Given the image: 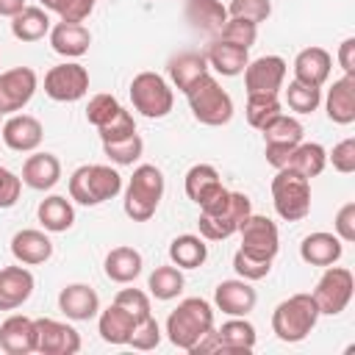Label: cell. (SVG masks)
<instances>
[{
	"mask_svg": "<svg viewBox=\"0 0 355 355\" xmlns=\"http://www.w3.org/2000/svg\"><path fill=\"white\" fill-rule=\"evenodd\" d=\"M233 269L239 277L244 280H263L269 272H272V261H263V258H255V255H247L244 250H236L233 255Z\"/></svg>",
	"mask_w": 355,
	"mask_h": 355,
	"instance_id": "ee69618b",
	"label": "cell"
},
{
	"mask_svg": "<svg viewBox=\"0 0 355 355\" xmlns=\"http://www.w3.org/2000/svg\"><path fill=\"white\" fill-rule=\"evenodd\" d=\"M241 233V247L247 255L263 258V261H275L277 250H280V230L269 216L261 214H250L244 219V225L239 227Z\"/></svg>",
	"mask_w": 355,
	"mask_h": 355,
	"instance_id": "8fae6325",
	"label": "cell"
},
{
	"mask_svg": "<svg viewBox=\"0 0 355 355\" xmlns=\"http://www.w3.org/2000/svg\"><path fill=\"white\" fill-rule=\"evenodd\" d=\"M352 291H355V277L349 269L344 266H324V275L319 277L316 288H313V300H316V308L319 313L324 316H338L349 300H352Z\"/></svg>",
	"mask_w": 355,
	"mask_h": 355,
	"instance_id": "9c48e42d",
	"label": "cell"
},
{
	"mask_svg": "<svg viewBox=\"0 0 355 355\" xmlns=\"http://www.w3.org/2000/svg\"><path fill=\"white\" fill-rule=\"evenodd\" d=\"M333 227H336V236H338L344 244L355 241V202H344V205L338 208Z\"/></svg>",
	"mask_w": 355,
	"mask_h": 355,
	"instance_id": "f5cc1de1",
	"label": "cell"
},
{
	"mask_svg": "<svg viewBox=\"0 0 355 355\" xmlns=\"http://www.w3.org/2000/svg\"><path fill=\"white\" fill-rule=\"evenodd\" d=\"M255 327L244 319V316H230L219 330H216V341H219V352H250L255 347Z\"/></svg>",
	"mask_w": 355,
	"mask_h": 355,
	"instance_id": "1f68e13d",
	"label": "cell"
},
{
	"mask_svg": "<svg viewBox=\"0 0 355 355\" xmlns=\"http://www.w3.org/2000/svg\"><path fill=\"white\" fill-rule=\"evenodd\" d=\"M119 108H122V105H119V100H116L114 94H94V97L89 100V105H86V119H89L94 128H103Z\"/></svg>",
	"mask_w": 355,
	"mask_h": 355,
	"instance_id": "7dc6e473",
	"label": "cell"
},
{
	"mask_svg": "<svg viewBox=\"0 0 355 355\" xmlns=\"http://www.w3.org/2000/svg\"><path fill=\"white\" fill-rule=\"evenodd\" d=\"M92 44V33L83 22H58L50 28V47L64 58H80Z\"/></svg>",
	"mask_w": 355,
	"mask_h": 355,
	"instance_id": "cb8c5ba5",
	"label": "cell"
},
{
	"mask_svg": "<svg viewBox=\"0 0 355 355\" xmlns=\"http://www.w3.org/2000/svg\"><path fill=\"white\" fill-rule=\"evenodd\" d=\"M11 33L19 42H39L50 33V17L42 6H25L17 17H11Z\"/></svg>",
	"mask_w": 355,
	"mask_h": 355,
	"instance_id": "d590c367",
	"label": "cell"
},
{
	"mask_svg": "<svg viewBox=\"0 0 355 355\" xmlns=\"http://www.w3.org/2000/svg\"><path fill=\"white\" fill-rule=\"evenodd\" d=\"M327 119L336 125H352L355 122V75H344L333 80L327 100H324Z\"/></svg>",
	"mask_w": 355,
	"mask_h": 355,
	"instance_id": "603a6c76",
	"label": "cell"
},
{
	"mask_svg": "<svg viewBox=\"0 0 355 355\" xmlns=\"http://www.w3.org/2000/svg\"><path fill=\"white\" fill-rule=\"evenodd\" d=\"M3 144L14 153H33L39 144H42V136H44V128L36 116L31 114H11L6 122H3Z\"/></svg>",
	"mask_w": 355,
	"mask_h": 355,
	"instance_id": "9a60e30c",
	"label": "cell"
},
{
	"mask_svg": "<svg viewBox=\"0 0 355 355\" xmlns=\"http://www.w3.org/2000/svg\"><path fill=\"white\" fill-rule=\"evenodd\" d=\"M319 316L322 313L316 308L313 294H291L272 311V333L286 344H297V341L308 338V333L316 327Z\"/></svg>",
	"mask_w": 355,
	"mask_h": 355,
	"instance_id": "277c9868",
	"label": "cell"
},
{
	"mask_svg": "<svg viewBox=\"0 0 355 355\" xmlns=\"http://www.w3.org/2000/svg\"><path fill=\"white\" fill-rule=\"evenodd\" d=\"M58 308L72 322H89L100 313V297L86 283H69L58 294Z\"/></svg>",
	"mask_w": 355,
	"mask_h": 355,
	"instance_id": "e0dca14e",
	"label": "cell"
},
{
	"mask_svg": "<svg viewBox=\"0 0 355 355\" xmlns=\"http://www.w3.org/2000/svg\"><path fill=\"white\" fill-rule=\"evenodd\" d=\"M44 11H55L61 17V22H83L92 11L97 0H39Z\"/></svg>",
	"mask_w": 355,
	"mask_h": 355,
	"instance_id": "7bdbcfd3",
	"label": "cell"
},
{
	"mask_svg": "<svg viewBox=\"0 0 355 355\" xmlns=\"http://www.w3.org/2000/svg\"><path fill=\"white\" fill-rule=\"evenodd\" d=\"M286 103L294 114H311L319 108L322 103V89L319 86H308V83H300V80H291L286 86Z\"/></svg>",
	"mask_w": 355,
	"mask_h": 355,
	"instance_id": "60d3db41",
	"label": "cell"
},
{
	"mask_svg": "<svg viewBox=\"0 0 355 355\" xmlns=\"http://www.w3.org/2000/svg\"><path fill=\"white\" fill-rule=\"evenodd\" d=\"M324 164H327V150H324L322 144H316V141H300V144L288 153L283 169H294V172H300L302 178L311 180V178L322 175Z\"/></svg>",
	"mask_w": 355,
	"mask_h": 355,
	"instance_id": "d6a6232c",
	"label": "cell"
},
{
	"mask_svg": "<svg viewBox=\"0 0 355 355\" xmlns=\"http://www.w3.org/2000/svg\"><path fill=\"white\" fill-rule=\"evenodd\" d=\"M114 302L119 305V308H125L136 322H141V319H147L153 311H150V297L141 291V288H122L116 297H114Z\"/></svg>",
	"mask_w": 355,
	"mask_h": 355,
	"instance_id": "c3c4849f",
	"label": "cell"
},
{
	"mask_svg": "<svg viewBox=\"0 0 355 355\" xmlns=\"http://www.w3.org/2000/svg\"><path fill=\"white\" fill-rule=\"evenodd\" d=\"M205 61H208V67H214L219 75L233 78V75H241V72H244V67H247L250 55H247V50H244V47H236V44H230V42L216 39V42L208 47Z\"/></svg>",
	"mask_w": 355,
	"mask_h": 355,
	"instance_id": "4dcf8cb0",
	"label": "cell"
},
{
	"mask_svg": "<svg viewBox=\"0 0 355 355\" xmlns=\"http://www.w3.org/2000/svg\"><path fill=\"white\" fill-rule=\"evenodd\" d=\"M186 280H183V272L169 263V266H155L153 275L147 277V288L155 300H175L180 291H183Z\"/></svg>",
	"mask_w": 355,
	"mask_h": 355,
	"instance_id": "8d00e7d4",
	"label": "cell"
},
{
	"mask_svg": "<svg viewBox=\"0 0 355 355\" xmlns=\"http://www.w3.org/2000/svg\"><path fill=\"white\" fill-rule=\"evenodd\" d=\"M164 172L155 164H141L133 169L128 189H125V214L133 222H147L158 211V202L164 197Z\"/></svg>",
	"mask_w": 355,
	"mask_h": 355,
	"instance_id": "5b68a950",
	"label": "cell"
},
{
	"mask_svg": "<svg viewBox=\"0 0 355 355\" xmlns=\"http://www.w3.org/2000/svg\"><path fill=\"white\" fill-rule=\"evenodd\" d=\"M133 349H141V352H147V349H155L158 344H161V327H158V322H155V316L150 313L147 319H141V322H136L133 324V333H130V341H128Z\"/></svg>",
	"mask_w": 355,
	"mask_h": 355,
	"instance_id": "f6af8a7d",
	"label": "cell"
},
{
	"mask_svg": "<svg viewBox=\"0 0 355 355\" xmlns=\"http://www.w3.org/2000/svg\"><path fill=\"white\" fill-rule=\"evenodd\" d=\"M205 258H208V244L202 236L183 233L169 244V261L178 269H197L205 263Z\"/></svg>",
	"mask_w": 355,
	"mask_h": 355,
	"instance_id": "836d02e7",
	"label": "cell"
},
{
	"mask_svg": "<svg viewBox=\"0 0 355 355\" xmlns=\"http://www.w3.org/2000/svg\"><path fill=\"white\" fill-rule=\"evenodd\" d=\"M36 216H39V222H42V227L47 233H64V230H69L75 225V208L61 194L44 197L39 202V208H36Z\"/></svg>",
	"mask_w": 355,
	"mask_h": 355,
	"instance_id": "f546056e",
	"label": "cell"
},
{
	"mask_svg": "<svg viewBox=\"0 0 355 355\" xmlns=\"http://www.w3.org/2000/svg\"><path fill=\"white\" fill-rule=\"evenodd\" d=\"M130 103L147 119H161L172 111L175 94L172 86L158 72H139L130 80Z\"/></svg>",
	"mask_w": 355,
	"mask_h": 355,
	"instance_id": "ba28073f",
	"label": "cell"
},
{
	"mask_svg": "<svg viewBox=\"0 0 355 355\" xmlns=\"http://www.w3.org/2000/svg\"><path fill=\"white\" fill-rule=\"evenodd\" d=\"M36 322V352L42 355H75L80 349V333L58 319H33Z\"/></svg>",
	"mask_w": 355,
	"mask_h": 355,
	"instance_id": "4fadbf2b",
	"label": "cell"
},
{
	"mask_svg": "<svg viewBox=\"0 0 355 355\" xmlns=\"http://www.w3.org/2000/svg\"><path fill=\"white\" fill-rule=\"evenodd\" d=\"M39 78L31 67H14L0 72V114L22 111L36 94Z\"/></svg>",
	"mask_w": 355,
	"mask_h": 355,
	"instance_id": "7c38bea8",
	"label": "cell"
},
{
	"mask_svg": "<svg viewBox=\"0 0 355 355\" xmlns=\"http://www.w3.org/2000/svg\"><path fill=\"white\" fill-rule=\"evenodd\" d=\"M33 275L25 266H3L0 269V311H14L25 305L33 294Z\"/></svg>",
	"mask_w": 355,
	"mask_h": 355,
	"instance_id": "d6986e66",
	"label": "cell"
},
{
	"mask_svg": "<svg viewBox=\"0 0 355 355\" xmlns=\"http://www.w3.org/2000/svg\"><path fill=\"white\" fill-rule=\"evenodd\" d=\"M344 255V241L336 233H308L300 244V258L311 266H333L338 258Z\"/></svg>",
	"mask_w": 355,
	"mask_h": 355,
	"instance_id": "ffe728a7",
	"label": "cell"
},
{
	"mask_svg": "<svg viewBox=\"0 0 355 355\" xmlns=\"http://www.w3.org/2000/svg\"><path fill=\"white\" fill-rule=\"evenodd\" d=\"M211 330H214V308L202 297H186L166 316V338L186 352H191L197 341Z\"/></svg>",
	"mask_w": 355,
	"mask_h": 355,
	"instance_id": "7a4b0ae2",
	"label": "cell"
},
{
	"mask_svg": "<svg viewBox=\"0 0 355 355\" xmlns=\"http://www.w3.org/2000/svg\"><path fill=\"white\" fill-rule=\"evenodd\" d=\"M338 64L344 69V75H355V39H344L338 44Z\"/></svg>",
	"mask_w": 355,
	"mask_h": 355,
	"instance_id": "db71d44e",
	"label": "cell"
},
{
	"mask_svg": "<svg viewBox=\"0 0 355 355\" xmlns=\"http://www.w3.org/2000/svg\"><path fill=\"white\" fill-rule=\"evenodd\" d=\"M141 252L133 250V247H114L108 255H105V277L114 280V283H133L139 275H141Z\"/></svg>",
	"mask_w": 355,
	"mask_h": 355,
	"instance_id": "f1b7e54d",
	"label": "cell"
},
{
	"mask_svg": "<svg viewBox=\"0 0 355 355\" xmlns=\"http://www.w3.org/2000/svg\"><path fill=\"white\" fill-rule=\"evenodd\" d=\"M252 214V202L247 194L241 191H225L219 194L214 202L200 208V236L208 241H225L233 233H239V227L244 225V219Z\"/></svg>",
	"mask_w": 355,
	"mask_h": 355,
	"instance_id": "6da1fadb",
	"label": "cell"
},
{
	"mask_svg": "<svg viewBox=\"0 0 355 355\" xmlns=\"http://www.w3.org/2000/svg\"><path fill=\"white\" fill-rule=\"evenodd\" d=\"M19 194H22V178L14 175L11 169L0 166V208H11V205H17Z\"/></svg>",
	"mask_w": 355,
	"mask_h": 355,
	"instance_id": "816d5d0a",
	"label": "cell"
},
{
	"mask_svg": "<svg viewBox=\"0 0 355 355\" xmlns=\"http://www.w3.org/2000/svg\"><path fill=\"white\" fill-rule=\"evenodd\" d=\"M272 205L286 222L305 219L311 214V180L294 169H277L272 178Z\"/></svg>",
	"mask_w": 355,
	"mask_h": 355,
	"instance_id": "52a82bcc",
	"label": "cell"
},
{
	"mask_svg": "<svg viewBox=\"0 0 355 355\" xmlns=\"http://www.w3.org/2000/svg\"><path fill=\"white\" fill-rule=\"evenodd\" d=\"M186 97H189V108H191L194 119L202 122V125H208V128L227 125L230 116H233V100H230V94L208 72L186 92Z\"/></svg>",
	"mask_w": 355,
	"mask_h": 355,
	"instance_id": "8992f818",
	"label": "cell"
},
{
	"mask_svg": "<svg viewBox=\"0 0 355 355\" xmlns=\"http://www.w3.org/2000/svg\"><path fill=\"white\" fill-rule=\"evenodd\" d=\"M169 78L175 83L178 92H189L205 72H208V61H205V53H197V50H186V53H178L175 58H169Z\"/></svg>",
	"mask_w": 355,
	"mask_h": 355,
	"instance_id": "4316f807",
	"label": "cell"
},
{
	"mask_svg": "<svg viewBox=\"0 0 355 355\" xmlns=\"http://www.w3.org/2000/svg\"><path fill=\"white\" fill-rule=\"evenodd\" d=\"M255 302H258V294L244 277L222 280L214 291V305L227 316H247L255 308Z\"/></svg>",
	"mask_w": 355,
	"mask_h": 355,
	"instance_id": "2e32d148",
	"label": "cell"
},
{
	"mask_svg": "<svg viewBox=\"0 0 355 355\" xmlns=\"http://www.w3.org/2000/svg\"><path fill=\"white\" fill-rule=\"evenodd\" d=\"M0 349L6 355H28L36 352V322L14 313L0 324Z\"/></svg>",
	"mask_w": 355,
	"mask_h": 355,
	"instance_id": "ac0fdd59",
	"label": "cell"
},
{
	"mask_svg": "<svg viewBox=\"0 0 355 355\" xmlns=\"http://www.w3.org/2000/svg\"><path fill=\"white\" fill-rule=\"evenodd\" d=\"M0 116H3V114H0Z\"/></svg>",
	"mask_w": 355,
	"mask_h": 355,
	"instance_id": "9f6ffc18",
	"label": "cell"
},
{
	"mask_svg": "<svg viewBox=\"0 0 355 355\" xmlns=\"http://www.w3.org/2000/svg\"><path fill=\"white\" fill-rule=\"evenodd\" d=\"M327 158L333 161V169H336V172H341V175L355 172V139L349 136V139L338 141Z\"/></svg>",
	"mask_w": 355,
	"mask_h": 355,
	"instance_id": "f907efd6",
	"label": "cell"
},
{
	"mask_svg": "<svg viewBox=\"0 0 355 355\" xmlns=\"http://www.w3.org/2000/svg\"><path fill=\"white\" fill-rule=\"evenodd\" d=\"M11 255H14L19 263H25V266H36V263L50 261V255H53V241L47 239V233L28 227V230L14 233V239H11Z\"/></svg>",
	"mask_w": 355,
	"mask_h": 355,
	"instance_id": "484cf974",
	"label": "cell"
},
{
	"mask_svg": "<svg viewBox=\"0 0 355 355\" xmlns=\"http://www.w3.org/2000/svg\"><path fill=\"white\" fill-rule=\"evenodd\" d=\"M219 39L222 42H230L236 47L250 50L255 44V39H258V25L250 22V19H241V17H227V22L219 31Z\"/></svg>",
	"mask_w": 355,
	"mask_h": 355,
	"instance_id": "b9f144b4",
	"label": "cell"
},
{
	"mask_svg": "<svg viewBox=\"0 0 355 355\" xmlns=\"http://www.w3.org/2000/svg\"><path fill=\"white\" fill-rule=\"evenodd\" d=\"M244 114H247V122L255 128V130H263L277 114H283L280 111V100H277V94H247V108H244Z\"/></svg>",
	"mask_w": 355,
	"mask_h": 355,
	"instance_id": "74e56055",
	"label": "cell"
},
{
	"mask_svg": "<svg viewBox=\"0 0 355 355\" xmlns=\"http://www.w3.org/2000/svg\"><path fill=\"white\" fill-rule=\"evenodd\" d=\"M61 180V161L53 153H33L25 158L22 164V183L36 189V191H47Z\"/></svg>",
	"mask_w": 355,
	"mask_h": 355,
	"instance_id": "d4e9b609",
	"label": "cell"
},
{
	"mask_svg": "<svg viewBox=\"0 0 355 355\" xmlns=\"http://www.w3.org/2000/svg\"><path fill=\"white\" fill-rule=\"evenodd\" d=\"M186 19L191 28H200L205 33H219L227 22V8L219 0H189L186 3Z\"/></svg>",
	"mask_w": 355,
	"mask_h": 355,
	"instance_id": "e575fe53",
	"label": "cell"
},
{
	"mask_svg": "<svg viewBox=\"0 0 355 355\" xmlns=\"http://www.w3.org/2000/svg\"><path fill=\"white\" fill-rule=\"evenodd\" d=\"M286 80V61L280 55H261L244 67L247 94H277Z\"/></svg>",
	"mask_w": 355,
	"mask_h": 355,
	"instance_id": "5bb4252c",
	"label": "cell"
},
{
	"mask_svg": "<svg viewBox=\"0 0 355 355\" xmlns=\"http://www.w3.org/2000/svg\"><path fill=\"white\" fill-rule=\"evenodd\" d=\"M227 189L222 186V178L219 172L211 166V164H194L189 172H186V194L191 202H197L200 208L214 202L219 194H225Z\"/></svg>",
	"mask_w": 355,
	"mask_h": 355,
	"instance_id": "7402d4cb",
	"label": "cell"
},
{
	"mask_svg": "<svg viewBox=\"0 0 355 355\" xmlns=\"http://www.w3.org/2000/svg\"><path fill=\"white\" fill-rule=\"evenodd\" d=\"M330 69H333V58L324 47H305L294 58V80L308 86L322 89V83H327L330 78Z\"/></svg>",
	"mask_w": 355,
	"mask_h": 355,
	"instance_id": "44dd1931",
	"label": "cell"
},
{
	"mask_svg": "<svg viewBox=\"0 0 355 355\" xmlns=\"http://www.w3.org/2000/svg\"><path fill=\"white\" fill-rule=\"evenodd\" d=\"M225 8H227V17H241V19H250L255 25L269 19V14H272L269 0H230Z\"/></svg>",
	"mask_w": 355,
	"mask_h": 355,
	"instance_id": "bcb514c9",
	"label": "cell"
},
{
	"mask_svg": "<svg viewBox=\"0 0 355 355\" xmlns=\"http://www.w3.org/2000/svg\"><path fill=\"white\" fill-rule=\"evenodd\" d=\"M100 130V139L103 141H116V139H125V136H130V133H136V122H133V114L130 111H125V108H119L103 128H97Z\"/></svg>",
	"mask_w": 355,
	"mask_h": 355,
	"instance_id": "681fc988",
	"label": "cell"
},
{
	"mask_svg": "<svg viewBox=\"0 0 355 355\" xmlns=\"http://www.w3.org/2000/svg\"><path fill=\"white\" fill-rule=\"evenodd\" d=\"M25 8V0H0V17H17Z\"/></svg>",
	"mask_w": 355,
	"mask_h": 355,
	"instance_id": "11a10c76",
	"label": "cell"
},
{
	"mask_svg": "<svg viewBox=\"0 0 355 355\" xmlns=\"http://www.w3.org/2000/svg\"><path fill=\"white\" fill-rule=\"evenodd\" d=\"M261 133H263V141L266 144H300L305 130H302V122L297 116L277 114Z\"/></svg>",
	"mask_w": 355,
	"mask_h": 355,
	"instance_id": "f35d334b",
	"label": "cell"
},
{
	"mask_svg": "<svg viewBox=\"0 0 355 355\" xmlns=\"http://www.w3.org/2000/svg\"><path fill=\"white\" fill-rule=\"evenodd\" d=\"M89 92V72L78 61H64L47 69L44 94L55 103H75Z\"/></svg>",
	"mask_w": 355,
	"mask_h": 355,
	"instance_id": "30bf717a",
	"label": "cell"
},
{
	"mask_svg": "<svg viewBox=\"0 0 355 355\" xmlns=\"http://www.w3.org/2000/svg\"><path fill=\"white\" fill-rule=\"evenodd\" d=\"M133 324H136V319H133L125 308H119V305L114 302V305H108L105 311H100L97 333H100V338H103L105 344L122 347V344H128V341H130Z\"/></svg>",
	"mask_w": 355,
	"mask_h": 355,
	"instance_id": "83f0119b",
	"label": "cell"
},
{
	"mask_svg": "<svg viewBox=\"0 0 355 355\" xmlns=\"http://www.w3.org/2000/svg\"><path fill=\"white\" fill-rule=\"evenodd\" d=\"M122 191V175L108 164H83L69 175V200L78 205H100Z\"/></svg>",
	"mask_w": 355,
	"mask_h": 355,
	"instance_id": "3957f363",
	"label": "cell"
},
{
	"mask_svg": "<svg viewBox=\"0 0 355 355\" xmlns=\"http://www.w3.org/2000/svg\"><path fill=\"white\" fill-rule=\"evenodd\" d=\"M103 153L108 155V161H114L116 166H130L133 161H139V155L144 153V141L139 133H130L125 139L116 141H103Z\"/></svg>",
	"mask_w": 355,
	"mask_h": 355,
	"instance_id": "ab89813d",
	"label": "cell"
}]
</instances>
